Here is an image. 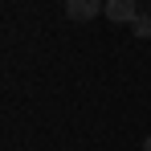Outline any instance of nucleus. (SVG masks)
I'll use <instances>...</instances> for the list:
<instances>
[{
  "mask_svg": "<svg viewBox=\"0 0 151 151\" xmlns=\"http://www.w3.org/2000/svg\"><path fill=\"white\" fill-rule=\"evenodd\" d=\"M102 17H106V21H114V25H135L139 8H135V0H106Z\"/></svg>",
  "mask_w": 151,
  "mask_h": 151,
  "instance_id": "1",
  "label": "nucleus"
},
{
  "mask_svg": "<svg viewBox=\"0 0 151 151\" xmlns=\"http://www.w3.org/2000/svg\"><path fill=\"white\" fill-rule=\"evenodd\" d=\"M102 8H106V0H65V17L78 21V25L82 21H94Z\"/></svg>",
  "mask_w": 151,
  "mask_h": 151,
  "instance_id": "2",
  "label": "nucleus"
},
{
  "mask_svg": "<svg viewBox=\"0 0 151 151\" xmlns=\"http://www.w3.org/2000/svg\"><path fill=\"white\" fill-rule=\"evenodd\" d=\"M131 29H135V37H143V41H147V37H151V12H139Z\"/></svg>",
  "mask_w": 151,
  "mask_h": 151,
  "instance_id": "3",
  "label": "nucleus"
},
{
  "mask_svg": "<svg viewBox=\"0 0 151 151\" xmlns=\"http://www.w3.org/2000/svg\"><path fill=\"white\" fill-rule=\"evenodd\" d=\"M143 151H151V135H147V139H143Z\"/></svg>",
  "mask_w": 151,
  "mask_h": 151,
  "instance_id": "4",
  "label": "nucleus"
}]
</instances>
